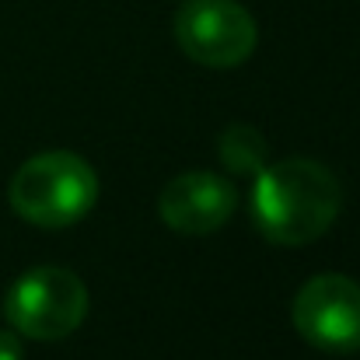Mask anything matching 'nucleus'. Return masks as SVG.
<instances>
[{"label": "nucleus", "instance_id": "obj_3", "mask_svg": "<svg viewBox=\"0 0 360 360\" xmlns=\"http://www.w3.org/2000/svg\"><path fill=\"white\" fill-rule=\"evenodd\" d=\"M4 315L18 336L53 343L81 329L88 315V287L63 266H35L11 283Z\"/></svg>", "mask_w": 360, "mask_h": 360}, {"label": "nucleus", "instance_id": "obj_7", "mask_svg": "<svg viewBox=\"0 0 360 360\" xmlns=\"http://www.w3.org/2000/svg\"><path fill=\"white\" fill-rule=\"evenodd\" d=\"M221 161L238 175H259L266 168V140L255 126H228L221 136Z\"/></svg>", "mask_w": 360, "mask_h": 360}, {"label": "nucleus", "instance_id": "obj_4", "mask_svg": "<svg viewBox=\"0 0 360 360\" xmlns=\"http://www.w3.org/2000/svg\"><path fill=\"white\" fill-rule=\"evenodd\" d=\"M175 42L189 60L231 70L252 56L259 28L238 0H186L175 14Z\"/></svg>", "mask_w": 360, "mask_h": 360}, {"label": "nucleus", "instance_id": "obj_1", "mask_svg": "<svg viewBox=\"0 0 360 360\" xmlns=\"http://www.w3.org/2000/svg\"><path fill=\"white\" fill-rule=\"evenodd\" d=\"M340 207V179L311 158L266 165L252 186V217L273 245H311L336 224Z\"/></svg>", "mask_w": 360, "mask_h": 360}, {"label": "nucleus", "instance_id": "obj_8", "mask_svg": "<svg viewBox=\"0 0 360 360\" xmlns=\"http://www.w3.org/2000/svg\"><path fill=\"white\" fill-rule=\"evenodd\" d=\"M0 360H25L21 340H18V333H11V329H0Z\"/></svg>", "mask_w": 360, "mask_h": 360}, {"label": "nucleus", "instance_id": "obj_5", "mask_svg": "<svg viewBox=\"0 0 360 360\" xmlns=\"http://www.w3.org/2000/svg\"><path fill=\"white\" fill-rule=\"evenodd\" d=\"M294 329L304 343L322 354H357L360 350V283L343 273L311 276L294 304Z\"/></svg>", "mask_w": 360, "mask_h": 360}, {"label": "nucleus", "instance_id": "obj_6", "mask_svg": "<svg viewBox=\"0 0 360 360\" xmlns=\"http://www.w3.org/2000/svg\"><path fill=\"white\" fill-rule=\"evenodd\" d=\"M238 207V189L231 179L214 175V172H186L175 175L161 196H158V214L161 221L179 231V235H214L217 228H224L231 221Z\"/></svg>", "mask_w": 360, "mask_h": 360}, {"label": "nucleus", "instance_id": "obj_2", "mask_svg": "<svg viewBox=\"0 0 360 360\" xmlns=\"http://www.w3.org/2000/svg\"><path fill=\"white\" fill-rule=\"evenodd\" d=\"M7 200L11 210L35 228H70L91 214L98 175L74 150H46L14 172Z\"/></svg>", "mask_w": 360, "mask_h": 360}]
</instances>
